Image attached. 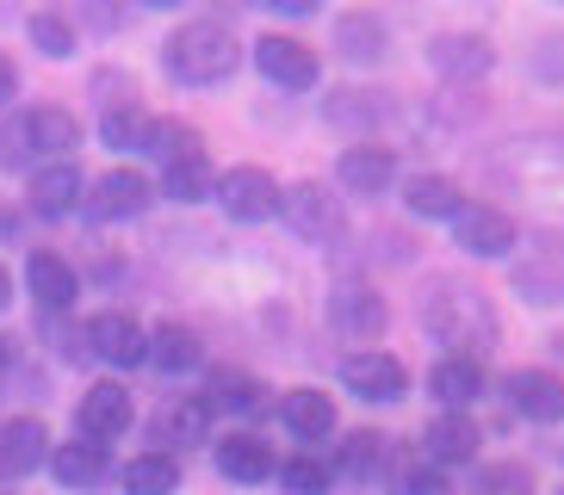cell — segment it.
Listing matches in <instances>:
<instances>
[{
  "label": "cell",
  "mask_w": 564,
  "mask_h": 495,
  "mask_svg": "<svg viewBox=\"0 0 564 495\" xmlns=\"http://www.w3.org/2000/svg\"><path fill=\"white\" fill-rule=\"evenodd\" d=\"M162 68L174 75V81H186V87L224 81V75L236 68L230 25H217V19H193V25H181V32L162 44Z\"/></svg>",
  "instance_id": "1"
},
{
  "label": "cell",
  "mask_w": 564,
  "mask_h": 495,
  "mask_svg": "<svg viewBox=\"0 0 564 495\" xmlns=\"http://www.w3.org/2000/svg\"><path fill=\"white\" fill-rule=\"evenodd\" d=\"M422 322H429L434 341H447V346H490L497 341V310H490V297L471 292V285H453L441 279L429 297V310H422Z\"/></svg>",
  "instance_id": "2"
},
{
  "label": "cell",
  "mask_w": 564,
  "mask_h": 495,
  "mask_svg": "<svg viewBox=\"0 0 564 495\" xmlns=\"http://www.w3.org/2000/svg\"><path fill=\"white\" fill-rule=\"evenodd\" d=\"M217 205H224V217H236V223H267V217L280 211V186H273L267 167H230V174L217 180Z\"/></svg>",
  "instance_id": "3"
},
{
  "label": "cell",
  "mask_w": 564,
  "mask_h": 495,
  "mask_svg": "<svg viewBox=\"0 0 564 495\" xmlns=\"http://www.w3.org/2000/svg\"><path fill=\"white\" fill-rule=\"evenodd\" d=\"M341 384H348L354 396H366V403H398V396L410 391V372H403V360H391V353H348V360H341Z\"/></svg>",
  "instance_id": "4"
},
{
  "label": "cell",
  "mask_w": 564,
  "mask_h": 495,
  "mask_svg": "<svg viewBox=\"0 0 564 495\" xmlns=\"http://www.w3.org/2000/svg\"><path fill=\"white\" fill-rule=\"evenodd\" d=\"M280 211L292 217V230H299L304 242H335V235H341V205H335V198L323 193L316 180L280 193Z\"/></svg>",
  "instance_id": "5"
},
{
  "label": "cell",
  "mask_w": 564,
  "mask_h": 495,
  "mask_svg": "<svg viewBox=\"0 0 564 495\" xmlns=\"http://www.w3.org/2000/svg\"><path fill=\"white\" fill-rule=\"evenodd\" d=\"M453 235H459V248L478 254V261H502V254L514 248V223L502 211H490V205H459Z\"/></svg>",
  "instance_id": "6"
},
{
  "label": "cell",
  "mask_w": 564,
  "mask_h": 495,
  "mask_svg": "<svg viewBox=\"0 0 564 495\" xmlns=\"http://www.w3.org/2000/svg\"><path fill=\"white\" fill-rule=\"evenodd\" d=\"M254 63H261L267 81L292 87V94L316 87V50L299 44V37H261V44H254Z\"/></svg>",
  "instance_id": "7"
},
{
  "label": "cell",
  "mask_w": 564,
  "mask_h": 495,
  "mask_svg": "<svg viewBox=\"0 0 564 495\" xmlns=\"http://www.w3.org/2000/svg\"><path fill=\"white\" fill-rule=\"evenodd\" d=\"M44 459H51V433H44L37 415L0 421V477H32Z\"/></svg>",
  "instance_id": "8"
},
{
  "label": "cell",
  "mask_w": 564,
  "mask_h": 495,
  "mask_svg": "<svg viewBox=\"0 0 564 495\" xmlns=\"http://www.w3.org/2000/svg\"><path fill=\"white\" fill-rule=\"evenodd\" d=\"M87 353L106 365H143L150 360V334L137 329L131 316H94L87 322Z\"/></svg>",
  "instance_id": "9"
},
{
  "label": "cell",
  "mask_w": 564,
  "mask_h": 495,
  "mask_svg": "<svg viewBox=\"0 0 564 495\" xmlns=\"http://www.w3.org/2000/svg\"><path fill=\"white\" fill-rule=\"evenodd\" d=\"M329 322L348 341H379L384 334V297L372 292V285H341V292L329 297Z\"/></svg>",
  "instance_id": "10"
},
{
  "label": "cell",
  "mask_w": 564,
  "mask_h": 495,
  "mask_svg": "<svg viewBox=\"0 0 564 495\" xmlns=\"http://www.w3.org/2000/svg\"><path fill=\"white\" fill-rule=\"evenodd\" d=\"M75 421H82V433H87L94 446H100V440H118V433L131 428V396H124V384H94V391L82 396Z\"/></svg>",
  "instance_id": "11"
},
{
  "label": "cell",
  "mask_w": 564,
  "mask_h": 495,
  "mask_svg": "<svg viewBox=\"0 0 564 495\" xmlns=\"http://www.w3.org/2000/svg\"><path fill=\"white\" fill-rule=\"evenodd\" d=\"M502 391H509V403L528 415V421H546V428L564 421V378H552V372H509Z\"/></svg>",
  "instance_id": "12"
},
{
  "label": "cell",
  "mask_w": 564,
  "mask_h": 495,
  "mask_svg": "<svg viewBox=\"0 0 564 495\" xmlns=\"http://www.w3.org/2000/svg\"><path fill=\"white\" fill-rule=\"evenodd\" d=\"M335 174H341L348 193L372 198L398 180V162H391V148H379V143H354V148H341V167H335Z\"/></svg>",
  "instance_id": "13"
},
{
  "label": "cell",
  "mask_w": 564,
  "mask_h": 495,
  "mask_svg": "<svg viewBox=\"0 0 564 495\" xmlns=\"http://www.w3.org/2000/svg\"><path fill=\"white\" fill-rule=\"evenodd\" d=\"M25 279H32V297L44 310H68L75 304V266L63 254H51V248H37L32 261H25Z\"/></svg>",
  "instance_id": "14"
},
{
  "label": "cell",
  "mask_w": 564,
  "mask_h": 495,
  "mask_svg": "<svg viewBox=\"0 0 564 495\" xmlns=\"http://www.w3.org/2000/svg\"><path fill=\"white\" fill-rule=\"evenodd\" d=\"M143 205H150V180H143L137 167H112V174L94 186V217H106V223H112V217H137Z\"/></svg>",
  "instance_id": "15"
},
{
  "label": "cell",
  "mask_w": 564,
  "mask_h": 495,
  "mask_svg": "<svg viewBox=\"0 0 564 495\" xmlns=\"http://www.w3.org/2000/svg\"><path fill=\"white\" fill-rule=\"evenodd\" d=\"M429 391L441 396V403H447L453 415H459L465 403H471V396L484 391V365L471 360V353H453V360H441V365L429 372Z\"/></svg>",
  "instance_id": "16"
},
{
  "label": "cell",
  "mask_w": 564,
  "mask_h": 495,
  "mask_svg": "<svg viewBox=\"0 0 564 495\" xmlns=\"http://www.w3.org/2000/svg\"><path fill=\"white\" fill-rule=\"evenodd\" d=\"M217 471L230 483H261L273 477V452L254 433H230V440H217Z\"/></svg>",
  "instance_id": "17"
},
{
  "label": "cell",
  "mask_w": 564,
  "mask_h": 495,
  "mask_svg": "<svg viewBox=\"0 0 564 495\" xmlns=\"http://www.w3.org/2000/svg\"><path fill=\"white\" fill-rule=\"evenodd\" d=\"M280 415H285V428L299 433V440H323V433H335V403L323 391H285Z\"/></svg>",
  "instance_id": "18"
},
{
  "label": "cell",
  "mask_w": 564,
  "mask_h": 495,
  "mask_svg": "<svg viewBox=\"0 0 564 495\" xmlns=\"http://www.w3.org/2000/svg\"><path fill=\"white\" fill-rule=\"evenodd\" d=\"M51 471H56V483H63V490H94V483H106V452H100L94 440L56 446V452H51Z\"/></svg>",
  "instance_id": "19"
},
{
  "label": "cell",
  "mask_w": 564,
  "mask_h": 495,
  "mask_svg": "<svg viewBox=\"0 0 564 495\" xmlns=\"http://www.w3.org/2000/svg\"><path fill=\"white\" fill-rule=\"evenodd\" d=\"M174 483H181V464L167 459V452H143V459H131L118 471V490L124 495H174Z\"/></svg>",
  "instance_id": "20"
},
{
  "label": "cell",
  "mask_w": 564,
  "mask_h": 495,
  "mask_svg": "<svg viewBox=\"0 0 564 495\" xmlns=\"http://www.w3.org/2000/svg\"><path fill=\"white\" fill-rule=\"evenodd\" d=\"M429 63L441 68V75H453V81H465V75H484L497 56H490V44H484V37H434Z\"/></svg>",
  "instance_id": "21"
},
{
  "label": "cell",
  "mask_w": 564,
  "mask_h": 495,
  "mask_svg": "<svg viewBox=\"0 0 564 495\" xmlns=\"http://www.w3.org/2000/svg\"><path fill=\"white\" fill-rule=\"evenodd\" d=\"M75 198H82V174H75V162H56V167H44L32 180V205L44 217H68L75 211Z\"/></svg>",
  "instance_id": "22"
},
{
  "label": "cell",
  "mask_w": 564,
  "mask_h": 495,
  "mask_svg": "<svg viewBox=\"0 0 564 495\" xmlns=\"http://www.w3.org/2000/svg\"><path fill=\"white\" fill-rule=\"evenodd\" d=\"M471 452H478V428H471V415H453L447 409L429 428V459L434 464H465Z\"/></svg>",
  "instance_id": "23"
},
{
  "label": "cell",
  "mask_w": 564,
  "mask_h": 495,
  "mask_svg": "<svg viewBox=\"0 0 564 495\" xmlns=\"http://www.w3.org/2000/svg\"><path fill=\"white\" fill-rule=\"evenodd\" d=\"M199 360H205V346H199L193 329H174V322H167V329L150 334V365L155 372H193Z\"/></svg>",
  "instance_id": "24"
},
{
  "label": "cell",
  "mask_w": 564,
  "mask_h": 495,
  "mask_svg": "<svg viewBox=\"0 0 564 495\" xmlns=\"http://www.w3.org/2000/svg\"><path fill=\"white\" fill-rule=\"evenodd\" d=\"M403 205H410L415 217H459V186H453L447 174H415V180L403 186Z\"/></svg>",
  "instance_id": "25"
},
{
  "label": "cell",
  "mask_w": 564,
  "mask_h": 495,
  "mask_svg": "<svg viewBox=\"0 0 564 495\" xmlns=\"http://www.w3.org/2000/svg\"><path fill=\"white\" fill-rule=\"evenodd\" d=\"M335 37H341V56H354V63H379L384 56V25L372 13H348L335 25Z\"/></svg>",
  "instance_id": "26"
},
{
  "label": "cell",
  "mask_w": 564,
  "mask_h": 495,
  "mask_svg": "<svg viewBox=\"0 0 564 495\" xmlns=\"http://www.w3.org/2000/svg\"><path fill=\"white\" fill-rule=\"evenodd\" d=\"M25 143L44 148V155H63V148H75V118L56 112V106H37V112L25 118Z\"/></svg>",
  "instance_id": "27"
},
{
  "label": "cell",
  "mask_w": 564,
  "mask_h": 495,
  "mask_svg": "<svg viewBox=\"0 0 564 495\" xmlns=\"http://www.w3.org/2000/svg\"><path fill=\"white\" fill-rule=\"evenodd\" d=\"M162 186H167V198H205L212 193V162L205 155H181V162H167V174H162Z\"/></svg>",
  "instance_id": "28"
},
{
  "label": "cell",
  "mask_w": 564,
  "mask_h": 495,
  "mask_svg": "<svg viewBox=\"0 0 564 495\" xmlns=\"http://www.w3.org/2000/svg\"><path fill=\"white\" fill-rule=\"evenodd\" d=\"M100 136L112 148H143L150 143V118L137 112V106H112V112L100 118Z\"/></svg>",
  "instance_id": "29"
},
{
  "label": "cell",
  "mask_w": 564,
  "mask_h": 495,
  "mask_svg": "<svg viewBox=\"0 0 564 495\" xmlns=\"http://www.w3.org/2000/svg\"><path fill=\"white\" fill-rule=\"evenodd\" d=\"M261 384H254V378H242V372H217V378H212V403H224V409H242V415H249V409H261Z\"/></svg>",
  "instance_id": "30"
},
{
  "label": "cell",
  "mask_w": 564,
  "mask_h": 495,
  "mask_svg": "<svg viewBox=\"0 0 564 495\" xmlns=\"http://www.w3.org/2000/svg\"><path fill=\"white\" fill-rule=\"evenodd\" d=\"M150 155H162V162H181V155H205L199 136L186 131V124H150Z\"/></svg>",
  "instance_id": "31"
},
{
  "label": "cell",
  "mask_w": 564,
  "mask_h": 495,
  "mask_svg": "<svg viewBox=\"0 0 564 495\" xmlns=\"http://www.w3.org/2000/svg\"><path fill=\"white\" fill-rule=\"evenodd\" d=\"M478 490L484 495H533V471L528 464H484Z\"/></svg>",
  "instance_id": "32"
},
{
  "label": "cell",
  "mask_w": 564,
  "mask_h": 495,
  "mask_svg": "<svg viewBox=\"0 0 564 495\" xmlns=\"http://www.w3.org/2000/svg\"><path fill=\"white\" fill-rule=\"evenodd\" d=\"M379 459H384L379 433H348V446H341V471H348V477H372Z\"/></svg>",
  "instance_id": "33"
},
{
  "label": "cell",
  "mask_w": 564,
  "mask_h": 495,
  "mask_svg": "<svg viewBox=\"0 0 564 495\" xmlns=\"http://www.w3.org/2000/svg\"><path fill=\"white\" fill-rule=\"evenodd\" d=\"M280 483H285V495H329V471L316 459H292L280 471Z\"/></svg>",
  "instance_id": "34"
},
{
  "label": "cell",
  "mask_w": 564,
  "mask_h": 495,
  "mask_svg": "<svg viewBox=\"0 0 564 495\" xmlns=\"http://www.w3.org/2000/svg\"><path fill=\"white\" fill-rule=\"evenodd\" d=\"M205 433V403H181L162 415V440H199Z\"/></svg>",
  "instance_id": "35"
},
{
  "label": "cell",
  "mask_w": 564,
  "mask_h": 495,
  "mask_svg": "<svg viewBox=\"0 0 564 495\" xmlns=\"http://www.w3.org/2000/svg\"><path fill=\"white\" fill-rule=\"evenodd\" d=\"M32 37H37V50H44V56H68V50H75V32H68L63 19H51V13L32 19Z\"/></svg>",
  "instance_id": "36"
},
{
  "label": "cell",
  "mask_w": 564,
  "mask_h": 495,
  "mask_svg": "<svg viewBox=\"0 0 564 495\" xmlns=\"http://www.w3.org/2000/svg\"><path fill=\"white\" fill-rule=\"evenodd\" d=\"M398 490L403 495H447V483H441V471H434V464H410Z\"/></svg>",
  "instance_id": "37"
},
{
  "label": "cell",
  "mask_w": 564,
  "mask_h": 495,
  "mask_svg": "<svg viewBox=\"0 0 564 495\" xmlns=\"http://www.w3.org/2000/svg\"><path fill=\"white\" fill-rule=\"evenodd\" d=\"M19 148H32L25 124H0V167H19Z\"/></svg>",
  "instance_id": "38"
},
{
  "label": "cell",
  "mask_w": 564,
  "mask_h": 495,
  "mask_svg": "<svg viewBox=\"0 0 564 495\" xmlns=\"http://www.w3.org/2000/svg\"><path fill=\"white\" fill-rule=\"evenodd\" d=\"M13 94H19V68L7 63V56H0V106H7V99H13Z\"/></svg>",
  "instance_id": "39"
},
{
  "label": "cell",
  "mask_w": 564,
  "mask_h": 495,
  "mask_svg": "<svg viewBox=\"0 0 564 495\" xmlns=\"http://www.w3.org/2000/svg\"><path fill=\"white\" fill-rule=\"evenodd\" d=\"M7 365H13V341L0 334V378H7Z\"/></svg>",
  "instance_id": "40"
},
{
  "label": "cell",
  "mask_w": 564,
  "mask_h": 495,
  "mask_svg": "<svg viewBox=\"0 0 564 495\" xmlns=\"http://www.w3.org/2000/svg\"><path fill=\"white\" fill-rule=\"evenodd\" d=\"M7 297H13V279H7V266H0V310H7Z\"/></svg>",
  "instance_id": "41"
}]
</instances>
